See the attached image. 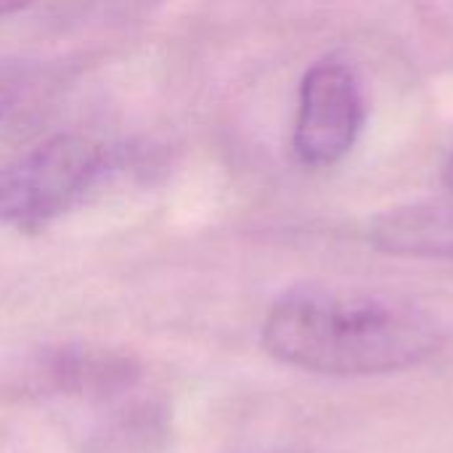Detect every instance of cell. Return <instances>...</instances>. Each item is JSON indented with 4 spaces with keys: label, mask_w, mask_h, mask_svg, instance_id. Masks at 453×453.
<instances>
[{
    "label": "cell",
    "mask_w": 453,
    "mask_h": 453,
    "mask_svg": "<svg viewBox=\"0 0 453 453\" xmlns=\"http://www.w3.org/2000/svg\"><path fill=\"white\" fill-rule=\"evenodd\" d=\"M446 332L422 305L358 287L287 289L263 321V348L284 366L326 377H377L425 364Z\"/></svg>",
    "instance_id": "1"
},
{
    "label": "cell",
    "mask_w": 453,
    "mask_h": 453,
    "mask_svg": "<svg viewBox=\"0 0 453 453\" xmlns=\"http://www.w3.org/2000/svg\"><path fill=\"white\" fill-rule=\"evenodd\" d=\"M35 380L37 390L90 411V438L101 453L149 451L165 433V411L143 395V372L125 353L64 345L42 353Z\"/></svg>",
    "instance_id": "2"
},
{
    "label": "cell",
    "mask_w": 453,
    "mask_h": 453,
    "mask_svg": "<svg viewBox=\"0 0 453 453\" xmlns=\"http://www.w3.org/2000/svg\"><path fill=\"white\" fill-rule=\"evenodd\" d=\"M114 167V151L58 133L0 165V226L37 231L74 210Z\"/></svg>",
    "instance_id": "3"
},
{
    "label": "cell",
    "mask_w": 453,
    "mask_h": 453,
    "mask_svg": "<svg viewBox=\"0 0 453 453\" xmlns=\"http://www.w3.org/2000/svg\"><path fill=\"white\" fill-rule=\"evenodd\" d=\"M364 122L366 96L356 66L337 53L313 61L297 93L295 157L305 167H334L356 149Z\"/></svg>",
    "instance_id": "4"
},
{
    "label": "cell",
    "mask_w": 453,
    "mask_h": 453,
    "mask_svg": "<svg viewBox=\"0 0 453 453\" xmlns=\"http://www.w3.org/2000/svg\"><path fill=\"white\" fill-rule=\"evenodd\" d=\"M372 239L393 255L453 260V207L411 204L390 210L374 220Z\"/></svg>",
    "instance_id": "5"
},
{
    "label": "cell",
    "mask_w": 453,
    "mask_h": 453,
    "mask_svg": "<svg viewBox=\"0 0 453 453\" xmlns=\"http://www.w3.org/2000/svg\"><path fill=\"white\" fill-rule=\"evenodd\" d=\"M37 80L29 66L0 64V125H5L32 96Z\"/></svg>",
    "instance_id": "6"
},
{
    "label": "cell",
    "mask_w": 453,
    "mask_h": 453,
    "mask_svg": "<svg viewBox=\"0 0 453 453\" xmlns=\"http://www.w3.org/2000/svg\"><path fill=\"white\" fill-rule=\"evenodd\" d=\"M32 3H37V0H0V19L16 13V11H24V8H29Z\"/></svg>",
    "instance_id": "7"
},
{
    "label": "cell",
    "mask_w": 453,
    "mask_h": 453,
    "mask_svg": "<svg viewBox=\"0 0 453 453\" xmlns=\"http://www.w3.org/2000/svg\"><path fill=\"white\" fill-rule=\"evenodd\" d=\"M443 183H446V188H449V191H453V154L449 157L446 167H443Z\"/></svg>",
    "instance_id": "8"
},
{
    "label": "cell",
    "mask_w": 453,
    "mask_h": 453,
    "mask_svg": "<svg viewBox=\"0 0 453 453\" xmlns=\"http://www.w3.org/2000/svg\"><path fill=\"white\" fill-rule=\"evenodd\" d=\"M104 3H109V5H138L143 0H104Z\"/></svg>",
    "instance_id": "9"
}]
</instances>
